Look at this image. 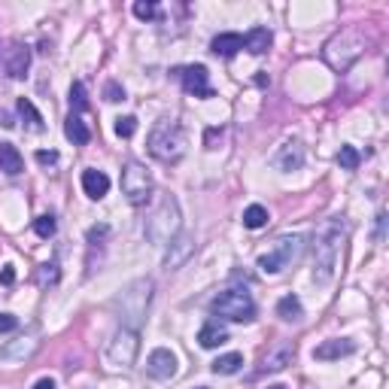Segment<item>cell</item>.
Instances as JSON below:
<instances>
[{"label":"cell","instance_id":"cell-1","mask_svg":"<svg viewBox=\"0 0 389 389\" xmlns=\"http://www.w3.org/2000/svg\"><path fill=\"white\" fill-rule=\"evenodd\" d=\"M344 237H347L344 216H331V219H326L316 228V237H313V283L316 286H328L335 280Z\"/></svg>","mask_w":389,"mask_h":389},{"label":"cell","instance_id":"cell-2","mask_svg":"<svg viewBox=\"0 0 389 389\" xmlns=\"http://www.w3.org/2000/svg\"><path fill=\"white\" fill-rule=\"evenodd\" d=\"M143 232H146V240L155 247H167L182 232V213H180V201L174 194H162L158 198L152 213L146 216Z\"/></svg>","mask_w":389,"mask_h":389},{"label":"cell","instance_id":"cell-3","mask_svg":"<svg viewBox=\"0 0 389 389\" xmlns=\"http://www.w3.org/2000/svg\"><path fill=\"white\" fill-rule=\"evenodd\" d=\"M146 150L162 165H177L186 155V131L177 119H162L152 125L150 137H146Z\"/></svg>","mask_w":389,"mask_h":389},{"label":"cell","instance_id":"cell-4","mask_svg":"<svg viewBox=\"0 0 389 389\" xmlns=\"http://www.w3.org/2000/svg\"><path fill=\"white\" fill-rule=\"evenodd\" d=\"M365 46H368V40H365V31L356 28V25H350L344 31H338L335 37L326 43L323 58H326V64L331 67V71L344 73V71H350V67L365 55Z\"/></svg>","mask_w":389,"mask_h":389},{"label":"cell","instance_id":"cell-5","mask_svg":"<svg viewBox=\"0 0 389 389\" xmlns=\"http://www.w3.org/2000/svg\"><path fill=\"white\" fill-rule=\"evenodd\" d=\"M152 289H155V283L150 277H140V280L128 283L116 295V311L122 316V326L140 331V323H143L146 311H150V301H152Z\"/></svg>","mask_w":389,"mask_h":389},{"label":"cell","instance_id":"cell-6","mask_svg":"<svg viewBox=\"0 0 389 389\" xmlns=\"http://www.w3.org/2000/svg\"><path fill=\"white\" fill-rule=\"evenodd\" d=\"M304 244H307L304 234H286L280 240H274V247L268 249V253L259 256V271L261 274H280V271H286L295 259L304 253Z\"/></svg>","mask_w":389,"mask_h":389},{"label":"cell","instance_id":"cell-7","mask_svg":"<svg viewBox=\"0 0 389 389\" xmlns=\"http://www.w3.org/2000/svg\"><path fill=\"white\" fill-rule=\"evenodd\" d=\"M210 311L228 323H253L256 319V301L244 289H225L210 301Z\"/></svg>","mask_w":389,"mask_h":389},{"label":"cell","instance_id":"cell-8","mask_svg":"<svg viewBox=\"0 0 389 389\" xmlns=\"http://www.w3.org/2000/svg\"><path fill=\"white\" fill-rule=\"evenodd\" d=\"M122 192L131 207H143L152 198V174L140 162H128L122 167Z\"/></svg>","mask_w":389,"mask_h":389},{"label":"cell","instance_id":"cell-9","mask_svg":"<svg viewBox=\"0 0 389 389\" xmlns=\"http://www.w3.org/2000/svg\"><path fill=\"white\" fill-rule=\"evenodd\" d=\"M137 353H140V331L122 326L116 335H113L110 347H107V362L113 365V368L128 371V368H134Z\"/></svg>","mask_w":389,"mask_h":389},{"label":"cell","instance_id":"cell-10","mask_svg":"<svg viewBox=\"0 0 389 389\" xmlns=\"http://www.w3.org/2000/svg\"><path fill=\"white\" fill-rule=\"evenodd\" d=\"M182 88L194 98H213V88H210V73L204 64H192V67H180L177 71Z\"/></svg>","mask_w":389,"mask_h":389},{"label":"cell","instance_id":"cell-11","mask_svg":"<svg viewBox=\"0 0 389 389\" xmlns=\"http://www.w3.org/2000/svg\"><path fill=\"white\" fill-rule=\"evenodd\" d=\"M192 256H194V237L186 234V232H180V234L165 247V268H167V271H180Z\"/></svg>","mask_w":389,"mask_h":389},{"label":"cell","instance_id":"cell-12","mask_svg":"<svg viewBox=\"0 0 389 389\" xmlns=\"http://www.w3.org/2000/svg\"><path fill=\"white\" fill-rule=\"evenodd\" d=\"M146 374H150L152 380H170V377L177 374V356L165 347L152 350L150 359H146Z\"/></svg>","mask_w":389,"mask_h":389},{"label":"cell","instance_id":"cell-13","mask_svg":"<svg viewBox=\"0 0 389 389\" xmlns=\"http://www.w3.org/2000/svg\"><path fill=\"white\" fill-rule=\"evenodd\" d=\"M4 67H6L9 79H25L28 67H31V49L21 43H9V49L4 55Z\"/></svg>","mask_w":389,"mask_h":389},{"label":"cell","instance_id":"cell-14","mask_svg":"<svg viewBox=\"0 0 389 389\" xmlns=\"http://www.w3.org/2000/svg\"><path fill=\"white\" fill-rule=\"evenodd\" d=\"M274 167L283 170V174H289V170H299L304 165V146L299 140H286L277 152H274Z\"/></svg>","mask_w":389,"mask_h":389},{"label":"cell","instance_id":"cell-15","mask_svg":"<svg viewBox=\"0 0 389 389\" xmlns=\"http://www.w3.org/2000/svg\"><path fill=\"white\" fill-rule=\"evenodd\" d=\"M350 353H356V344L350 338H328L323 341L316 350H313V359L319 362H335V359H344Z\"/></svg>","mask_w":389,"mask_h":389},{"label":"cell","instance_id":"cell-16","mask_svg":"<svg viewBox=\"0 0 389 389\" xmlns=\"http://www.w3.org/2000/svg\"><path fill=\"white\" fill-rule=\"evenodd\" d=\"M292 356H295V347L292 344H274L265 356H261V371H283L286 365L292 362Z\"/></svg>","mask_w":389,"mask_h":389},{"label":"cell","instance_id":"cell-17","mask_svg":"<svg viewBox=\"0 0 389 389\" xmlns=\"http://www.w3.org/2000/svg\"><path fill=\"white\" fill-rule=\"evenodd\" d=\"M83 192L91 201H100L110 192V177L104 174V170H95V167L83 170Z\"/></svg>","mask_w":389,"mask_h":389},{"label":"cell","instance_id":"cell-18","mask_svg":"<svg viewBox=\"0 0 389 389\" xmlns=\"http://www.w3.org/2000/svg\"><path fill=\"white\" fill-rule=\"evenodd\" d=\"M228 341V328L219 323V319H210V323H204L201 331H198V344L204 350H216V347H222Z\"/></svg>","mask_w":389,"mask_h":389},{"label":"cell","instance_id":"cell-19","mask_svg":"<svg viewBox=\"0 0 389 389\" xmlns=\"http://www.w3.org/2000/svg\"><path fill=\"white\" fill-rule=\"evenodd\" d=\"M37 347H40L37 338H19V341H13L9 347H4V353H0V356L9 359V362H25V359H31L33 353H37Z\"/></svg>","mask_w":389,"mask_h":389},{"label":"cell","instance_id":"cell-20","mask_svg":"<svg viewBox=\"0 0 389 389\" xmlns=\"http://www.w3.org/2000/svg\"><path fill=\"white\" fill-rule=\"evenodd\" d=\"M210 49H213V55H219V58H234V55L244 49V37H240V33H219V37H213Z\"/></svg>","mask_w":389,"mask_h":389},{"label":"cell","instance_id":"cell-21","mask_svg":"<svg viewBox=\"0 0 389 389\" xmlns=\"http://www.w3.org/2000/svg\"><path fill=\"white\" fill-rule=\"evenodd\" d=\"M64 137L71 140L73 146H85L88 140H91V131H88V125L79 119V113H71L67 116V122H64Z\"/></svg>","mask_w":389,"mask_h":389},{"label":"cell","instance_id":"cell-22","mask_svg":"<svg viewBox=\"0 0 389 389\" xmlns=\"http://www.w3.org/2000/svg\"><path fill=\"white\" fill-rule=\"evenodd\" d=\"M21 167H25L21 152L13 143H0V170H4L6 177H16V174H21Z\"/></svg>","mask_w":389,"mask_h":389},{"label":"cell","instance_id":"cell-23","mask_svg":"<svg viewBox=\"0 0 389 389\" xmlns=\"http://www.w3.org/2000/svg\"><path fill=\"white\" fill-rule=\"evenodd\" d=\"M244 49H249L253 55H265L271 49V31L268 28H253L244 37Z\"/></svg>","mask_w":389,"mask_h":389},{"label":"cell","instance_id":"cell-24","mask_svg":"<svg viewBox=\"0 0 389 389\" xmlns=\"http://www.w3.org/2000/svg\"><path fill=\"white\" fill-rule=\"evenodd\" d=\"M277 316L286 319V323H299V319L304 316V307L295 295H283V299L277 301Z\"/></svg>","mask_w":389,"mask_h":389},{"label":"cell","instance_id":"cell-25","mask_svg":"<svg viewBox=\"0 0 389 389\" xmlns=\"http://www.w3.org/2000/svg\"><path fill=\"white\" fill-rule=\"evenodd\" d=\"M16 110H19V116L25 119V125L31 131H43L46 125H43V116H40V110L31 104V100H25V98H19V104H16Z\"/></svg>","mask_w":389,"mask_h":389},{"label":"cell","instance_id":"cell-26","mask_svg":"<svg viewBox=\"0 0 389 389\" xmlns=\"http://www.w3.org/2000/svg\"><path fill=\"white\" fill-rule=\"evenodd\" d=\"M240 368H244V356H240V353H225V356L213 362V374H222V377L237 374Z\"/></svg>","mask_w":389,"mask_h":389},{"label":"cell","instance_id":"cell-27","mask_svg":"<svg viewBox=\"0 0 389 389\" xmlns=\"http://www.w3.org/2000/svg\"><path fill=\"white\" fill-rule=\"evenodd\" d=\"M265 225H268V210L261 207V204H249L244 210V228L256 232V228H265Z\"/></svg>","mask_w":389,"mask_h":389},{"label":"cell","instance_id":"cell-28","mask_svg":"<svg viewBox=\"0 0 389 389\" xmlns=\"http://www.w3.org/2000/svg\"><path fill=\"white\" fill-rule=\"evenodd\" d=\"M359 162H362V155H359L356 146H341V152H338V165L341 167H344V170H356Z\"/></svg>","mask_w":389,"mask_h":389},{"label":"cell","instance_id":"cell-29","mask_svg":"<svg viewBox=\"0 0 389 389\" xmlns=\"http://www.w3.org/2000/svg\"><path fill=\"white\" fill-rule=\"evenodd\" d=\"M58 277H61V271H58L55 261H46V265H40V271H37L40 286H55V283H58Z\"/></svg>","mask_w":389,"mask_h":389},{"label":"cell","instance_id":"cell-30","mask_svg":"<svg viewBox=\"0 0 389 389\" xmlns=\"http://www.w3.org/2000/svg\"><path fill=\"white\" fill-rule=\"evenodd\" d=\"M33 232H37L40 237H52L55 232H58V222H55V216H40V219L33 222Z\"/></svg>","mask_w":389,"mask_h":389},{"label":"cell","instance_id":"cell-31","mask_svg":"<svg viewBox=\"0 0 389 389\" xmlns=\"http://www.w3.org/2000/svg\"><path fill=\"white\" fill-rule=\"evenodd\" d=\"M134 16L143 19V21H152V19H158V6L150 4V0H137V4H134Z\"/></svg>","mask_w":389,"mask_h":389},{"label":"cell","instance_id":"cell-32","mask_svg":"<svg viewBox=\"0 0 389 389\" xmlns=\"http://www.w3.org/2000/svg\"><path fill=\"white\" fill-rule=\"evenodd\" d=\"M134 131H137V119H134V116H122V119H116V134L122 137V140L134 137Z\"/></svg>","mask_w":389,"mask_h":389},{"label":"cell","instance_id":"cell-33","mask_svg":"<svg viewBox=\"0 0 389 389\" xmlns=\"http://www.w3.org/2000/svg\"><path fill=\"white\" fill-rule=\"evenodd\" d=\"M85 104H88V100H85V85L83 83H73L71 85V107L73 110H85Z\"/></svg>","mask_w":389,"mask_h":389},{"label":"cell","instance_id":"cell-34","mask_svg":"<svg viewBox=\"0 0 389 389\" xmlns=\"http://www.w3.org/2000/svg\"><path fill=\"white\" fill-rule=\"evenodd\" d=\"M104 98L113 100V104H116V100H125V88L119 83H107L104 85Z\"/></svg>","mask_w":389,"mask_h":389},{"label":"cell","instance_id":"cell-35","mask_svg":"<svg viewBox=\"0 0 389 389\" xmlns=\"http://www.w3.org/2000/svg\"><path fill=\"white\" fill-rule=\"evenodd\" d=\"M16 328H19V319L13 313H0V335H9Z\"/></svg>","mask_w":389,"mask_h":389},{"label":"cell","instance_id":"cell-36","mask_svg":"<svg viewBox=\"0 0 389 389\" xmlns=\"http://www.w3.org/2000/svg\"><path fill=\"white\" fill-rule=\"evenodd\" d=\"M37 162H40V165H58V152H52V150L46 152V150H40V152H37Z\"/></svg>","mask_w":389,"mask_h":389},{"label":"cell","instance_id":"cell-37","mask_svg":"<svg viewBox=\"0 0 389 389\" xmlns=\"http://www.w3.org/2000/svg\"><path fill=\"white\" fill-rule=\"evenodd\" d=\"M0 283H4V286H13V283H16V271H13V265H4V271H0Z\"/></svg>","mask_w":389,"mask_h":389},{"label":"cell","instance_id":"cell-38","mask_svg":"<svg viewBox=\"0 0 389 389\" xmlns=\"http://www.w3.org/2000/svg\"><path fill=\"white\" fill-rule=\"evenodd\" d=\"M383 228H386V213L377 216V240H383Z\"/></svg>","mask_w":389,"mask_h":389},{"label":"cell","instance_id":"cell-39","mask_svg":"<svg viewBox=\"0 0 389 389\" xmlns=\"http://www.w3.org/2000/svg\"><path fill=\"white\" fill-rule=\"evenodd\" d=\"M33 389H58V386H55V380H49V377H43V380L33 383Z\"/></svg>","mask_w":389,"mask_h":389},{"label":"cell","instance_id":"cell-40","mask_svg":"<svg viewBox=\"0 0 389 389\" xmlns=\"http://www.w3.org/2000/svg\"><path fill=\"white\" fill-rule=\"evenodd\" d=\"M268 389H286V386H283V383H274V386H268Z\"/></svg>","mask_w":389,"mask_h":389},{"label":"cell","instance_id":"cell-41","mask_svg":"<svg viewBox=\"0 0 389 389\" xmlns=\"http://www.w3.org/2000/svg\"><path fill=\"white\" fill-rule=\"evenodd\" d=\"M198 389H207V386H198Z\"/></svg>","mask_w":389,"mask_h":389}]
</instances>
